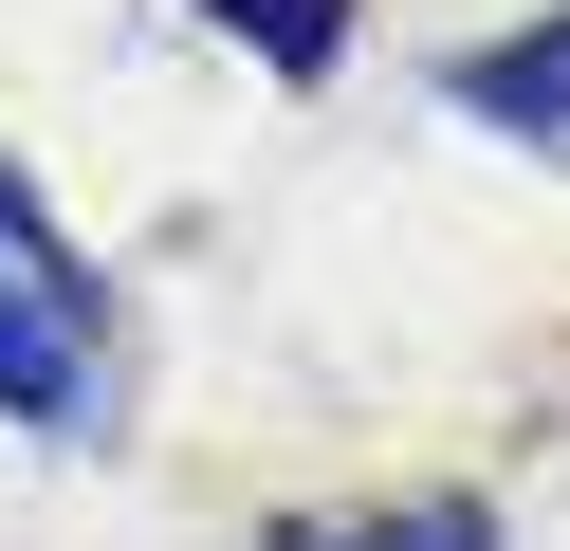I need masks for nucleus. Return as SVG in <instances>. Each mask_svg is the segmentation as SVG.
I'll return each instance as SVG.
<instances>
[{
	"instance_id": "obj_1",
	"label": "nucleus",
	"mask_w": 570,
	"mask_h": 551,
	"mask_svg": "<svg viewBox=\"0 0 570 551\" xmlns=\"http://www.w3.org/2000/svg\"><path fill=\"white\" fill-rule=\"evenodd\" d=\"M0 404L19 423H92V276L38 220V184L0 166Z\"/></svg>"
},
{
	"instance_id": "obj_2",
	"label": "nucleus",
	"mask_w": 570,
	"mask_h": 551,
	"mask_svg": "<svg viewBox=\"0 0 570 551\" xmlns=\"http://www.w3.org/2000/svg\"><path fill=\"white\" fill-rule=\"evenodd\" d=\"M460 110H479V129H533V147H552V129H570V19L497 37V56L460 73Z\"/></svg>"
},
{
	"instance_id": "obj_3",
	"label": "nucleus",
	"mask_w": 570,
	"mask_h": 551,
	"mask_svg": "<svg viewBox=\"0 0 570 551\" xmlns=\"http://www.w3.org/2000/svg\"><path fill=\"white\" fill-rule=\"evenodd\" d=\"M276 551H497L479 496H423V514H332V533H276Z\"/></svg>"
},
{
	"instance_id": "obj_4",
	"label": "nucleus",
	"mask_w": 570,
	"mask_h": 551,
	"mask_svg": "<svg viewBox=\"0 0 570 551\" xmlns=\"http://www.w3.org/2000/svg\"><path fill=\"white\" fill-rule=\"evenodd\" d=\"M203 19H222V37H258L276 73H332V56H350V0H203Z\"/></svg>"
}]
</instances>
